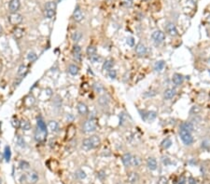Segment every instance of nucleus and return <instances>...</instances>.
Listing matches in <instances>:
<instances>
[{
	"label": "nucleus",
	"mask_w": 210,
	"mask_h": 184,
	"mask_svg": "<svg viewBox=\"0 0 210 184\" xmlns=\"http://www.w3.org/2000/svg\"><path fill=\"white\" fill-rule=\"evenodd\" d=\"M121 3L122 5L127 7V8H130L133 5V0H121Z\"/></svg>",
	"instance_id": "nucleus-49"
},
{
	"label": "nucleus",
	"mask_w": 210,
	"mask_h": 184,
	"mask_svg": "<svg viewBox=\"0 0 210 184\" xmlns=\"http://www.w3.org/2000/svg\"><path fill=\"white\" fill-rule=\"evenodd\" d=\"M37 58H38V55H37L36 53H35V52H33V51L29 52V53H28V55H27V59H28V61H30L31 62L36 61V60H37Z\"/></svg>",
	"instance_id": "nucleus-44"
},
{
	"label": "nucleus",
	"mask_w": 210,
	"mask_h": 184,
	"mask_svg": "<svg viewBox=\"0 0 210 184\" xmlns=\"http://www.w3.org/2000/svg\"><path fill=\"white\" fill-rule=\"evenodd\" d=\"M163 163H164V164L165 166L169 165V164H170V160H169V158H167V157H164V158H163Z\"/></svg>",
	"instance_id": "nucleus-55"
},
{
	"label": "nucleus",
	"mask_w": 210,
	"mask_h": 184,
	"mask_svg": "<svg viewBox=\"0 0 210 184\" xmlns=\"http://www.w3.org/2000/svg\"><path fill=\"white\" fill-rule=\"evenodd\" d=\"M90 140H91V144H92V147L93 149H95V148H98L101 144V139L100 138L96 136V135H94V136H91L90 138Z\"/></svg>",
	"instance_id": "nucleus-15"
},
{
	"label": "nucleus",
	"mask_w": 210,
	"mask_h": 184,
	"mask_svg": "<svg viewBox=\"0 0 210 184\" xmlns=\"http://www.w3.org/2000/svg\"><path fill=\"white\" fill-rule=\"evenodd\" d=\"M11 125H12L13 127H15V129H18V127H20L21 121H20L18 118H13L12 121H11Z\"/></svg>",
	"instance_id": "nucleus-46"
},
{
	"label": "nucleus",
	"mask_w": 210,
	"mask_h": 184,
	"mask_svg": "<svg viewBox=\"0 0 210 184\" xmlns=\"http://www.w3.org/2000/svg\"><path fill=\"white\" fill-rule=\"evenodd\" d=\"M81 38H82V33L80 32V31L74 32L71 35V39H72L73 42H75V43H78Z\"/></svg>",
	"instance_id": "nucleus-25"
},
{
	"label": "nucleus",
	"mask_w": 210,
	"mask_h": 184,
	"mask_svg": "<svg viewBox=\"0 0 210 184\" xmlns=\"http://www.w3.org/2000/svg\"><path fill=\"white\" fill-rule=\"evenodd\" d=\"M98 126V121L95 117H92L88 119L87 121H85V123L82 126V131L84 133H91L94 132L97 129Z\"/></svg>",
	"instance_id": "nucleus-1"
},
{
	"label": "nucleus",
	"mask_w": 210,
	"mask_h": 184,
	"mask_svg": "<svg viewBox=\"0 0 210 184\" xmlns=\"http://www.w3.org/2000/svg\"><path fill=\"white\" fill-rule=\"evenodd\" d=\"M9 20H10V23L12 25H18L23 22V16L21 15V14H19L18 12L11 13L9 17Z\"/></svg>",
	"instance_id": "nucleus-5"
},
{
	"label": "nucleus",
	"mask_w": 210,
	"mask_h": 184,
	"mask_svg": "<svg viewBox=\"0 0 210 184\" xmlns=\"http://www.w3.org/2000/svg\"><path fill=\"white\" fill-rule=\"evenodd\" d=\"M146 120H149V121H152L156 118V112H147V116Z\"/></svg>",
	"instance_id": "nucleus-42"
},
{
	"label": "nucleus",
	"mask_w": 210,
	"mask_h": 184,
	"mask_svg": "<svg viewBox=\"0 0 210 184\" xmlns=\"http://www.w3.org/2000/svg\"><path fill=\"white\" fill-rule=\"evenodd\" d=\"M81 52V47H80V46H79V45H75L74 47H73V49H72V53L73 54H78V53H80Z\"/></svg>",
	"instance_id": "nucleus-50"
},
{
	"label": "nucleus",
	"mask_w": 210,
	"mask_h": 184,
	"mask_svg": "<svg viewBox=\"0 0 210 184\" xmlns=\"http://www.w3.org/2000/svg\"><path fill=\"white\" fill-rule=\"evenodd\" d=\"M114 66V61L113 59H107L103 63V70L104 71H110Z\"/></svg>",
	"instance_id": "nucleus-17"
},
{
	"label": "nucleus",
	"mask_w": 210,
	"mask_h": 184,
	"mask_svg": "<svg viewBox=\"0 0 210 184\" xmlns=\"http://www.w3.org/2000/svg\"><path fill=\"white\" fill-rule=\"evenodd\" d=\"M76 177L78 178L79 180H83V179H85L86 178V173L84 172L83 170H81V169H79L78 171H76Z\"/></svg>",
	"instance_id": "nucleus-39"
},
{
	"label": "nucleus",
	"mask_w": 210,
	"mask_h": 184,
	"mask_svg": "<svg viewBox=\"0 0 210 184\" xmlns=\"http://www.w3.org/2000/svg\"><path fill=\"white\" fill-rule=\"evenodd\" d=\"M12 34H13V37L15 39H21L24 37V31L23 28H21V27H15Z\"/></svg>",
	"instance_id": "nucleus-18"
},
{
	"label": "nucleus",
	"mask_w": 210,
	"mask_h": 184,
	"mask_svg": "<svg viewBox=\"0 0 210 184\" xmlns=\"http://www.w3.org/2000/svg\"><path fill=\"white\" fill-rule=\"evenodd\" d=\"M23 180L27 184H36L39 180V176H38V173L37 171L32 170L30 172L23 175L22 178H21V181H22Z\"/></svg>",
	"instance_id": "nucleus-2"
},
{
	"label": "nucleus",
	"mask_w": 210,
	"mask_h": 184,
	"mask_svg": "<svg viewBox=\"0 0 210 184\" xmlns=\"http://www.w3.org/2000/svg\"><path fill=\"white\" fill-rule=\"evenodd\" d=\"M89 58H90V61H92L93 63H97V62H99L102 60L101 56L98 55V54H94V55L91 56V57H89Z\"/></svg>",
	"instance_id": "nucleus-38"
},
{
	"label": "nucleus",
	"mask_w": 210,
	"mask_h": 184,
	"mask_svg": "<svg viewBox=\"0 0 210 184\" xmlns=\"http://www.w3.org/2000/svg\"><path fill=\"white\" fill-rule=\"evenodd\" d=\"M141 165V159L138 156H132V161H131V166L138 167Z\"/></svg>",
	"instance_id": "nucleus-29"
},
{
	"label": "nucleus",
	"mask_w": 210,
	"mask_h": 184,
	"mask_svg": "<svg viewBox=\"0 0 210 184\" xmlns=\"http://www.w3.org/2000/svg\"><path fill=\"white\" fill-rule=\"evenodd\" d=\"M175 184H186V178L184 176H180L178 177V179L176 180Z\"/></svg>",
	"instance_id": "nucleus-48"
},
{
	"label": "nucleus",
	"mask_w": 210,
	"mask_h": 184,
	"mask_svg": "<svg viewBox=\"0 0 210 184\" xmlns=\"http://www.w3.org/2000/svg\"><path fill=\"white\" fill-rule=\"evenodd\" d=\"M36 103V100L32 95H28L27 97L24 98V104L25 105L26 108H30L32 106Z\"/></svg>",
	"instance_id": "nucleus-16"
},
{
	"label": "nucleus",
	"mask_w": 210,
	"mask_h": 184,
	"mask_svg": "<svg viewBox=\"0 0 210 184\" xmlns=\"http://www.w3.org/2000/svg\"><path fill=\"white\" fill-rule=\"evenodd\" d=\"M76 135V129L73 125H70L67 127V139H71L75 137Z\"/></svg>",
	"instance_id": "nucleus-24"
},
{
	"label": "nucleus",
	"mask_w": 210,
	"mask_h": 184,
	"mask_svg": "<svg viewBox=\"0 0 210 184\" xmlns=\"http://www.w3.org/2000/svg\"><path fill=\"white\" fill-rule=\"evenodd\" d=\"M73 57L77 61H81V53H78V54H73Z\"/></svg>",
	"instance_id": "nucleus-54"
},
{
	"label": "nucleus",
	"mask_w": 210,
	"mask_h": 184,
	"mask_svg": "<svg viewBox=\"0 0 210 184\" xmlns=\"http://www.w3.org/2000/svg\"><path fill=\"white\" fill-rule=\"evenodd\" d=\"M207 20H208V23H210V15L208 16V18H207Z\"/></svg>",
	"instance_id": "nucleus-61"
},
{
	"label": "nucleus",
	"mask_w": 210,
	"mask_h": 184,
	"mask_svg": "<svg viewBox=\"0 0 210 184\" xmlns=\"http://www.w3.org/2000/svg\"><path fill=\"white\" fill-rule=\"evenodd\" d=\"M108 76L110 77L111 79H115L116 77H117V72L115 70H110V71H108Z\"/></svg>",
	"instance_id": "nucleus-52"
},
{
	"label": "nucleus",
	"mask_w": 210,
	"mask_h": 184,
	"mask_svg": "<svg viewBox=\"0 0 210 184\" xmlns=\"http://www.w3.org/2000/svg\"><path fill=\"white\" fill-rule=\"evenodd\" d=\"M94 90L96 92V93H101V92H103L105 90L104 87H103V85L99 84V83H94Z\"/></svg>",
	"instance_id": "nucleus-35"
},
{
	"label": "nucleus",
	"mask_w": 210,
	"mask_h": 184,
	"mask_svg": "<svg viewBox=\"0 0 210 184\" xmlns=\"http://www.w3.org/2000/svg\"><path fill=\"white\" fill-rule=\"evenodd\" d=\"M132 156L133 155L131 153H124L122 156V164L124 165L125 167H129L131 166V161H132Z\"/></svg>",
	"instance_id": "nucleus-14"
},
{
	"label": "nucleus",
	"mask_w": 210,
	"mask_h": 184,
	"mask_svg": "<svg viewBox=\"0 0 210 184\" xmlns=\"http://www.w3.org/2000/svg\"><path fill=\"white\" fill-rule=\"evenodd\" d=\"M3 34V27L0 25V35H1Z\"/></svg>",
	"instance_id": "nucleus-59"
},
{
	"label": "nucleus",
	"mask_w": 210,
	"mask_h": 184,
	"mask_svg": "<svg viewBox=\"0 0 210 184\" xmlns=\"http://www.w3.org/2000/svg\"><path fill=\"white\" fill-rule=\"evenodd\" d=\"M188 184H196V180H195V179H194V178H192V177H191V178L189 179Z\"/></svg>",
	"instance_id": "nucleus-56"
},
{
	"label": "nucleus",
	"mask_w": 210,
	"mask_h": 184,
	"mask_svg": "<svg viewBox=\"0 0 210 184\" xmlns=\"http://www.w3.org/2000/svg\"><path fill=\"white\" fill-rule=\"evenodd\" d=\"M56 10H51V9H45V17L48 19H52L54 17Z\"/></svg>",
	"instance_id": "nucleus-41"
},
{
	"label": "nucleus",
	"mask_w": 210,
	"mask_h": 184,
	"mask_svg": "<svg viewBox=\"0 0 210 184\" xmlns=\"http://www.w3.org/2000/svg\"><path fill=\"white\" fill-rule=\"evenodd\" d=\"M158 184H168V180L166 177H164V176L160 177L158 180Z\"/></svg>",
	"instance_id": "nucleus-51"
},
{
	"label": "nucleus",
	"mask_w": 210,
	"mask_h": 184,
	"mask_svg": "<svg viewBox=\"0 0 210 184\" xmlns=\"http://www.w3.org/2000/svg\"><path fill=\"white\" fill-rule=\"evenodd\" d=\"M45 9H51V10H56V3L53 1H49L45 5Z\"/></svg>",
	"instance_id": "nucleus-37"
},
{
	"label": "nucleus",
	"mask_w": 210,
	"mask_h": 184,
	"mask_svg": "<svg viewBox=\"0 0 210 184\" xmlns=\"http://www.w3.org/2000/svg\"><path fill=\"white\" fill-rule=\"evenodd\" d=\"M77 108H78L79 114L81 115H86L89 112L88 106L85 103H83V102H79L78 106H77Z\"/></svg>",
	"instance_id": "nucleus-13"
},
{
	"label": "nucleus",
	"mask_w": 210,
	"mask_h": 184,
	"mask_svg": "<svg viewBox=\"0 0 210 184\" xmlns=\"http://www.w3.org/2000/svg\"><path fill=\"white\" fill-rule=\"evenodd\" d=\"M72 17H73V20H75V22H77V23H80L81 20H83V18H84L83 13H82V11L80 10V9L79 8V7L74 10Z\"/></svg>",
	"instance_id": "nucleus-12"
},
{
	"label": "nucleus",
	"mask_w": 210,
	"mask_h": 184,
	"mask_svg": "<svg viewBox=\"0 0 210 184\" xmlns=\"http://www.w3.org/2000/svg\"><path fill=\"white\" fill-rule=\"evenodd\" d=\"M47 136V132L42 131L38 129H37L36 132H35V139H36L38 142H42L44 141Z\"/></svg>",
	"instance_id": "nucleus-8"
},
{
	"label": "nucleus",
	"mask_w": 210,
	"mask_h": 184,
	"mask_svg": "<svg viewBox=\"0 0 210 184\" xmlns=\"http://www.w3.org/2000/svg\"><path fill=\"white\" fill-rule=\"evenodd\" d=\"M171 145H172V141L170 139H165L162 142V147L164 148V149H168Z\"/></svg>",
	"instance_id": "nucleus-40"
},
{
	"label": "nucleus",
	"mask_w": 210,
	"mask_h": 184,
	"mask_svg": "<svg viewBox=\"0 0 210 184\" xmlns=\"http://www.w3.org/2000/svg\"><path fill=\"white\" fill-rule=\"evenodd\" d=\"M175 95H176V90L174 88H167L164 92V99H166V100H171V99L174 98Z\"/></svg>",
	"instance_id": "nucleus-20"
},
{
	"label": "nucleus",
	"mask_w": 210,
	"mask_h": 184,
	"mask_svg": "<svg viewBox=\"0 0 210 184\" xmlns=\"http://www.w3.org/2000/svg\"><path fill=\"white\" fill-rule=\"evenodd\" d=\"M152 91H149V93L147 92V93H145V96L146 97H151V96H154V95H156V92H154V93H151Z\"/></svg>",
	"instance_id": "nucleus-57"
},
{
	"label": "nucleus",
	"mask_w": 210,
	"mask_h": 184,
	"mask_svg": "<svg viewBox=\"0 0 210 184\" xmlns=\"http://www.w3.org/2000/svg\"><path fill=\"white\" fill-rule=\"evenodd\" d=\"M135 50H136V53L138 56H144L147 53V47H146V46L143 43L139 42V43L136 46Z\"/></svg>",
	"instance_id": "nucleus-10"
},
{
	"label": "nucleus",
	"mask_w": 210,
	"mask_h": 184,
	"mask_svg": "<svg viewBox=\"0 0 210 184\" xmlns=\"http://www.w3.org/2000/svg\"><path fill=\"white\" fill-rule=\"evenodd\" d=\"M82 147L84 148V149H86V150H92L93 149L92 144H91V140H90L89 138L84 139L82 140Z\"/></svg>",
	"instance_id": "nucleus-30"
},
{
	"label": "nucleus",
	"mask_w": 210,
	"mask_h": 184,
	"mask_svg": "<svg viewBox=\"0 0 210 184\" xmlns=\"http://www.w3.org/2000/svg\"><path fill=\"white\" fill-rule=\"evenodd\" d=\"M80 72V68L78 65L76 64H70L68 66V73L72 75H77Z\"/></svg>",
	"instance_id": "nucleus-23"
},
{
	"label": "nucleus",
	"mask_w": 210,
	"mask_h": 184,
	"mask_svg": "<svg viewBox=\"0 0 210 184\" xmlns=\"http://www.w3.org/2000/svg\"><path fill=\"white\" fill-rule=\"evenodd\" d=\"M0 184H2V180L1 179H0Z\"/></svg>",
	"instance_id": "nucleus-62"
},
{
	"label": "nucleus",
	"mask_w": 210,
	"mask_h": 184,
	"mask_svg": "<svg viewBox=\"0 0 210 184\" xmlns=\"http://www.w3.org/2000/svg\"><path fill=\"white\" fill-rule=\"evenodd\" d=\"M147 166L151 171L156 170L157 167H158V164H157V161L154 157H149L147 159Z\"/></svg>",
	"instance_id": "nucleus-9"
},
{
	"label": "nucleus",
	"mask_w": 210,
	"mask_h": 184,
	"mask_svg": "<svg viewBox=\"0 0 210 184\" xmlns=\"http://www.w3.org/2000/svg\"><path fill=\"white\" fill-rule=\"evenodd\" d=\"M109 102L108 98L106 95H102L98 98V103H99L101 106H107Z\"/></svg>",
	"instance_id": "nucleus-26"
},
{
	"label": "nucleus",
	"mask_w": 210,
	"mask_h": 184,
	"mask_svg": "<svg viewBox=\"0 0 210 184\" xmlns=\"http://www.w3.org/2000/svg\"><path fill=\"white\" fill-rule=\"evenodd\" d=\"M201 112V108L198 107V106H192V109H191V115H197Z\"/></svg>",
	"instance_id": "nucleus-45"
},
{
	"label": "nucleus",
	"mask_w": 210,
	"mask_h": 184,
	"mask_svg": "<svg viewBox=\"0 0 210 184\" xmlns=\"http://www.w3.org/2000/svg\"><path fill=\"white\" fill-rule=\"evenodd\" d=\"M151 37L153 39V41L155 42L156 44H161L163 43L164 38H165V34L163 31L161 30H157L155 32H153L151 34Z\"/></svg>",
	"instance_id": "nucleus-4"
},
{
	"label": "nucleus",
	"mask_w": 210,
	"mask_h": 184,
	"mask_svg": "<svg viewBox=\"0 0 210 184\" xmlns=\"http://www.w3.org/2000/svg\"><path fill=\"white\" fill-rule=\"evenodd\" d=\"M97 177H98V179H99L100 180H105V179H106V172H105L104 170H100V171H98L97 172Z\"/></svg>",
	"instance_id": "nucleus-47"
},
{
	"label": "nucleus",
	"mask_w": 210,
	"mask_h": 184,
	"mask_svg": "<svg viewBox=\"0 0 210 184\" xmlns=\"http://www.w3.org/2000/svg\"><path fill=\"white\" fill-rule=\"evenodd\" d=\"M3 158H4V154L0 153V162H1V161L3 160Z\"/></svg>",
	"instance_id": "nucleus-58"
},
{
	"label": "nucleus",
	"mask_w": 210,
	"mask_h": 184,
	"mask_svg": "<svg viewBox=\"0 0 210 184\" xmlns=\"http://www.w3.org/2000/svg\"><path fill=\"white\" fill-rule=\"evenodd\" d=\"M117 184H123V183H122V182H118Z\"/></svg>",
	"instance_id": "nucleus-63"
},
{
	"label": "nucleus",
	"mask_w": 210,
	"mask_h": 184,
	"mask_svg": "<svg viewBox=\"0 0 210 184\" xmlns=\"http://www.w3.org/2000/svg\"><path fill=\"white\" fill-rule=\"evenodd\" d=\"M126 42H127V44L130 46V47H134L135 46V38L132 37H129L126 39Z\"/></svg>",
	"instance_id": "nucleus-53"
},
{
	"label": "nucleus",
	"mask_w": 210,
	"mask_h": 184,
	"mask_svg": "<svg viewBox=\"0 0 210 184\" xmlns=\"http://www.w3.org/2000/svg\"><path fill=\"white\" fill-rule=\"evenodd\" d=\"M17 144L21 147V148H24L25 147V141L24 139V138L22 136H18L17 137Z\"/></svg>",
	"instance_id": "nucleus-43"
},
{
	"label": "nucleus",
	"mask_w": 210,
	"mask_h": 184,
	"mask_svg": "<svg viewBox=\"0 0 210 184\" xmlns=\"http://www.w3.org/2000/svg\"><path fill=\"white\" fill-rule=\"evenodd\" d=\"M48 129L52 132H57L59 130V124L56 121H50L48 124Z\"/></svg>",
	"instance_id": "nucleus-22"
},
{
	"label": "nucleus",
	"mask_w": 210,
	"mask_h": 184,
	"mask_svg": "<svg viewBox=\"0 0 210 184\" xmlns=\"http://www.w3.org/2000/svg\"><path fill=\"white\" fill-rule=\"evenodd\" d=\"M189 1H191V2H192V3H195L196 0H189Z\"/></svg>",
	"instance_id": "nucleus-60"
},
{
	"label": "nucleus",
	"mask_w": 210,
	"mask_h": 184,
	"mask_svg": "<svg viewBox=\"0 0 210 184\" xmlns=\"http://www.w3.org/2000/svg\"><path fill=\"white\" fill-rule=\"evenodd\" d=\"M179 135H180V139H182V141L184 142V144L186 145H191L193 142V137L191 134V132H189L185 129H180L179 131Z\"/></svg>",
	"instance_id": "nucleus-3"
},
{
	"label": "nucleus",
	"mask_w": 210,
	"mask_h": 184,
	"mask_svg": "<svg viewBox=\"0 0 210 184\" xmlns=\"http://www.w3.org/2000/svg\"><path fill=\"white\" fill-rule=\"evenodd\" d=\"M21 7V2L20 0H10L9 3V9L11 13H15L19 10Z\"/></svg>",
	"instance_id": "nucleus-6"
},
{
	"label": "nucleus",
	"mask_w": 210,
	"mask_h": 184,
	"mask_svg": "<svg viewBox=\"0 0 210 184\" xmlns=\"http://www.w3.org/2000/svg\"><path fill=\"white\" fill-rule=\"evenodd\" d=\"M96 47H95V46H93V45H90L88 47H87V49H86V53H87V55L89 56V57H91V56H93V55H94V54H96Z\"/></svg>",
	"instance_id": "nucleus-31"
},
{
	"label": "nucleus",
	"mask_w": 210,
	"mask_h": 184,
	"mask_svg": "<svg viewBox=\"0 0 210 184\" xmlns=\"http://www.w3.org/2000/svg\"><path fill=\"white\" fill-rule=\"evenodd\" d=\"M19 167L22 169V170H27V169H29L30 165H29V163L26 161H20Z\"/></svg>",
	"instance_id": "nucleus-36"
},
{
	"label": "nucleus",
	"mask_w": 210,
	"mask_h": 184,
	"mask_svg": "<svg viewBox=\"0 0 210 184\" xmlns=\"http://www.w3.org/2000/svg\"><path fill=\"white\" fill-rule=\"evenodd\" d=\"M164 66H165V62L164 61H159L155 63V65H154V70L157 71V72H161V71L164 70Z\"/></svg>",
	"instance_id": "nucleus-28"
},
{
	"label": "nucleus",
	"mask_w": 210,
	"mask_h": 184,
	"mask_svg": "<svg viewBox=\"0 0 210 184\" xmlns=\"http://www.w3.org/2000/svg\"><path fill=\"white\" fill-rule=\"evenodd\" d=\"M173 83L176 85V86H180V85L183 83V76L179 74H175L173 75Z\"/></svg>",
	"instance_id": "nucleus-21"
},
{
	"label": "nucleus",
	"mask_w": 210,
	"mask_h": 184,
	"mask_svg": "<svg viewBox=\"0 0 210 184\" xmlns=\"http://www.w3.org/2000/svg\"><path fill=\"white\" fill-rule=\"evenodd\" d=\"M208 62L210 63V58H209V60H208Z\"/></svg>",
	"instance_id": "nucleus-64"
},
{
	"label": "nucleus",
	"mask_w": 210,
	"mask_h": 184,
	"mask_svg": "<svg viewBox=\"0 0 210 184\" xmlns=\"http://www.w3.org/2000/svg\"><path fill=\"white\" fill-rule=\"evenodd\" d=\"M26 73H27V66L25 64L20 65V67L18 69V75L19 76H24Z\"/></svg>",
	"instance_id": "nucleus-34"
},
{
	"label": "nucleus",
	"mask_w": 210,
	"mask_h": 184,
	"mask_svg": "<svg viewBox=\"0 0 210 184\" xmlns=\"http://www.w3.org/2000/svg\"><path fill=\"white\" fill-rule=\"evenodd\" d=\"M4 157L7 162H10V157H11V152H10V146H6L5 147V151H4Z\"/></svg>",
	"instance_id": "nucleus-32"
},
{
	"label": "nucleus",
	"mask_w": 210,
	"mask_h": 184,
	"mask_svg": "<svg viewBox=\"0 0 210 184\" xmlns=\"http://www.w3.org/2000/svg\"><path fill=\"white\" fill-rule=\"evenodd\" d=\"M38 129L44 131V132H47V126H46V124L45 122L42 120L41 118L38 119Z\"/></svg>",
	"instance_id": "nucleus-33"
},
{
	"label": "nucleus",
	"mask_w": 210,
	"mask_h": 184,
	"mask_svg": "<svg viewBox=\"0 0 210 184\" xmlns=\"http://www.w3.org/2000/svg\"><path fill=\"white\" fill-rule=\"evenodd\" d=\"M20 127L24 131H28V130L31 129V123L28 121L27 119H22V120H21Z\"/></svg>",
	"instance_id": "nucleus-19"
},
{
	"label": "nucleus",
	"mask_w": 210,
	"mask_h": 184,
	"mask_svg": "<svg viewBox=\"0 0 210 184\" xmlns=\"http://www.w3.org/2000/svg\"><path fill=\"white\" fill-rule=\"evenodd\" d=\"M139 180V175L137 172H135V171H131L128 173L127 175V181L130 183V184H134L136 182H137Z\"/></svg>",
	"instance_id": "nucleus-11"
},
{
	"label": "nucleus",
	"mask_w": 210,
	"mask_h": 184,
	"mask_svg": "<svg viewBox=\"0 0 210 184\" xmlns=\"http://www.w3.org/2000/svg\"><path fill=\"white\" fill-rule=\"evenodd\" d=\"M181 129H185V130H187V131H189V132H192L193 129H194V126H193V125H192V123H190V122H185V123L182 124Z\"/></svg>",
	"instance_id": "nucleus-27"
},
{
	"label": "nucleus",
	"mask_w": 210,
	"mask_h": 184,
	"mask_svg": "<svg viewBox=\"0 0 210 184\" xmlns=\"http://www.w3.org/2000/svg\"><path fill=\"white\" fill-rule=\"evenodd\" d=\"M165 30L168 34L171 35V37H176V35H178V34L176 25H175L174 23H168L166 24Z\"/></svg>",
	"instance_id": "nucleus-7"
}]
</instances>
